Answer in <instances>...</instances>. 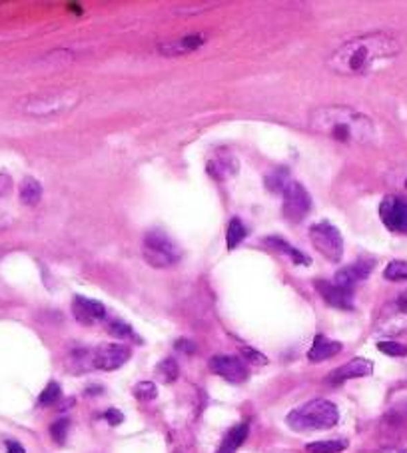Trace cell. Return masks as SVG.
Masks as SVG:
<instances>
[{"label": "cell", "mask_w": 407, "mask_h": 453, "mask_svg": "<svg viewBox=\"0 0 407 453\" xmlns=\"http://www.w3.org/2000/svg\"><path fill=\"white\" fill-rule=\"evenodd\" d=\"M401 44L388 32H372L341 44L328 60V68L339 76H359L381 60L399 55Z\"/></svg>", "instance_id": "obj_1"}, {"label": "cell", "mask_w": 407, "mask_h": 453, "mask_svg": "<svg viewBox=\"0 0 407 453\" xmlns=\"http://www.w3.org/2000/svg\"><path fill=\"white\" fill-rule=\"evenodd\" d=\"M310 130L319 136L348 146H370L377 138V130L370 116L350 106H321L310 114Z\"/></svg>", "instance_id": "obj_2"}, {"label": "cell", "mask_w": 407, "mask_h": 453, "mask_svg": "<svg viewBox=\"0 0 407 453\" xmlns=\"http://www.w3.org/2000/svg\"><path fill=\"white\" fill-rule=\"evenodd\" d=\"M266 186L283 198L282 214L290 222H301L312 210V196L300 182L292 180L285 172H274L266 178Z\"/></svg>", "instance_id": "obj_3"}, {"label": "cell", "mask_w": 407, "mask_h": 453, "mask_svg": "<svg viewBox=\"0 0 407 453\" xmlns=\"http://www.w3.org/2000/svg\"><path fill=\"white\" fill-rule=\"evenodd\" d=\"M339 421V412L336 403L328 399H312L296 407L287 416V425L296 432H312V430H330Z\"/></svg>", "instance_id": "obj_4"}, {"label": "cell", "mask_w": 407, "mask_h": 453, "mask_svg": "<svg viewBox=\"0 0 407 453\" xmlns=\"http://www.w3.org/2000/svg\"><path fill=\"white\" fill-rule=\"evenodd\" d=\"M142 256L152 268H172L182 260V248L164 232H148L142 240Z\"/></svg>", "instance_id": "obj_5"}, {"label": "cell", "mask_w": 407, "mask_h": 453, "mask_svg": "<svg viewBox=\"0 0 407 453\" xmlns=\"http://www.w3.org/2000/svg\"><path fill=\"white\" fill-rule=\"evenodd\" d=\"M310 240L319 254L330 262H339L343 258V238L336 226L328 220H321L310 228Z\"/></svg>", "instance_id": "obj_6"}, {"label": "cell", "mask_w": 407, "mask_h": 453, "mask_svg": "<svg viewBox=\"0 0 407 453\" xmlns=\"http://www.w3.org/2000/svg\"><path fill=\"white\" fill-rule=\"evenodd\" d=\"M76 102H78V96L74 92H48L40 96H30L22 104V110L32 116H50V114L70 110L72 106H76Z\"/></svg>", "instance_id": "obj_7"}, {"label": "cell", "mask_w": 407, "mask_h": 453, "mask_svg": "<svg viewBox=\"0 0 407 453\" xmlns=\"http://www.w3.org/2000/svg\"><path fill=\"white\" fill-rule=\"evenodd\" d=\"M379 218L384 226L395 234H407V198L390 194L379 204Z\"/></svg>", "instance_id": "obj_8"}, {"label": "cell", "mask_w": 407, "mask_h": 453, "mask_svg": "<svg viewBox=\"0 0 407 453\" xmlns=\"http://www.w3.org/2000/svg\"><path fill=\"white\" fill-rule=\"evenodd\" d=\"M132 351L124 344H104L98 345L92 351V363L94 369H102V372H114L118 367H122L130 360Z\"/></svg>", "instance_id": "obj_9"}, {"label": "cell", "mask_w": 407, "mask_h": 453, "mask_svg": "<svg viewBox=\"0 0 407 453\" xmlns=\"http://www.w3.org/2000/svg\"><path fill=\"white\" fill-rule=\"evenodd\" d=\"M379 324L384 327V331H401L407 327V290L397 293L388 306L381 311V320Z\"/></svg>", "instance_id": "obj_10"}, {"label": "cell", "mask_w": 407, "mask_h": 453, "mask_svg": "<svg viewBox=\"0 0 407 453\" xmlns=\"http://www.w3.org/2000/svg\"><path fill=\"white\" fill-rule=\"evenodd\" d=\"M210 369L216 376L231 381V383H242L248 380V367L236 356H214L210 360Z\"/></svg>", "instance_id": "obj_11"}, {"label": "cell", "mask_w": 407, "mask_h": 453, "mask_svg": "<svg viewBox=\"0 0 407 453\" xmlns=\"http://www.w3.org/2000/svg\"><path fill=\"white\" fill-rule=\"evenodd\" d=\"M72 314H74L76 322H80L84 326H94V324H98L106 318V308L98 300L84 298V296H74Z\"/></svg>", "instance_id": "obj_12"}, {"label": "cell", "mask_w": 407, "mask_h": 453, "mask_svg": "<svg viewBox=\"0 0 407 453\" xmlns=\"http://www.w3.org/2000/svg\"><path fill=\"white\" fill-rule=\"evenodd\" d=\"M316 290L325 300V304L337 309H354V291L352 290H346L334 282H325V280H319L316 284Z\"/></svg>", "instance_id": "obj_13"}, {"label": "cell", "mask_w": 407, "mask_h": 453, "mask_svg": "<svg viewBox=\"0 0 407 453\" xmlns=\"http://www.w3.org/2000/svg\"><path fill=\"white\" fill-rule=\"evenodd\" d=\"M372 270H373L372 260H357V262H354L352 266H346V268H341V270L336 273L334 284L341 286V288H346V290L354 291L355 284L363 282V280L372 273Z\"/></svg>", "instance_id": "obj_14"}, {"label": "cell", "mask_w": 407, "mask_h": 453, "mask_svg": "<svg viewBox=\"0 0 407 453\" xmlns=\"http://www.w3.org/2000/svg\"><path fill=\"white\" fill-rule=\"evenodd\" d=\"M206 44V37L202 35H190V37L176 38V40H168V42H162L158 46V52L166 58H178V56L190 55L198 50L200 46Z\"/></svg>", "instance_id": "obj_15"}, {"label": "cell", "mask_w": 407, "mask_h": 453, "mask_svg": "<svg viewBox=\"0 0 407 453\" xmlns=\"http://www.w3.org/2000/svg\"><path fill=\"white\" fill-rule=\"evenodd\" d=\"M373 363L370 360H363V358H355L352 362L339 365L336 372L330 374L328 381L332 383H343L348 380H355V378H366V376H372Z\"/></svg>", "instance_id": "obj_16"}, {"label": "cell", "mask_w": 407, "mask_h": 453, "mask_svg": "<svg viewBox=\"0 0 407 453\" xmlns=\"http://www.w3.org/2000/svg\"><path fill=\"white\" fill-rule=\"evenodd\" d=\"M341 351V344L339 342H334V340H328L325 336H316L314 340V345L310 347L307 351V360L314 363L325 362L330 358H334Z\"/></svg>", "instance_id": "obj_17"}, {"label": "cell", "mask_w": 407, "mask_h": 453, "mask_svg": "<svg viewBox=\"0 0 407 453\" xmlns=\"http://www.w3.org/2000/svg\"><path fill=\"white\" fill-rule=\"evenodd\" d=\"M208 174L216 180H228L238 174V160L231 154H220L208 162Z\"/></svg>", "instance_id": "obj_18"}, {"label": "cell", "mask_w": 407, "mask_h": 453, "mask_svg": "<svg viewBox=\"0 0 407 453\" xmlns=\"http://www.w3.org/2000/svg\"><path fill=\"white\" fill-rule=\"evenodd\" d=\"M249 434L248 423H240L236 427H231L228 434L224 435V441L220 443L218 452L216 453H236L240 450V445L246 441V437Z\"/></svg>", "instance_id": "obj_19"}, {"label": "cell", "mask_w": 407, "mask_h": 453, "mask_svg": "<svg viewBox=\"0 0 407 453\" xmlns=\"http://www.w3.org/2000/svg\"><path fill=\"white\" fill-rule=\"evenodd\" d=\"M386 182L395 190L397 196L407 198V162L393 166L390 172H388V176H386Z\"/></svg>", "instance_id": "obj_20"}, {"label": "cell", "mask_w": 407, "mask_h": 453, "mask_svg": "<svg viewBox=\"0 0 407 453\" xmlns=\"http://www.w3.org/2000/svg\"><path fill=\"white\" fill-rule=\"evenodd\" d=\"M264 244L266 246H269V248H274L276 252H282V254H287L296 264H310V258L305 254H301L300 250H296L294 246H290L285 240H282V238L278 236H269L264 240Z\"/></svg>", "instance_id": "obj_21"}, {"label": "cell", "mask_w": 407, "mask_h": 453, "mask_svg": "<svg viewBox=\"0 0 407 453\" xmlns=\"http://www.w3.org/2000/svg\"><path fill=\"white\" fill-rule=\"evenodd\" d=\"M42 198V186L36 178H24L20 184V200L26 206H36Z\"/></svg>", "instance_id": "obj_22"}, {"label": "cell", "mask_w": 407, "mask_h": 453, "mask_svg": "<svg viewBox=\"0 0 407 453\" xmlns=\"http://www.w3.org/2000/svg\"><path fill=\"white\" fill-rule=\"evenodd\" d=\"M246 236H248V230H246L244 222H242L240 218H231L230 224H228V232H226V244H228V250H234L236 246H240Z\"/></svg>", "instance_id": "obj_23"}, {"label": "cell", "mask_w": 407, "mask_h": 453, "mask_svg": "<svg viewBox=\"0 0 407 453\" xmlns=\"http://www.w3.org/2000/svg\"><path fill=\"white\" fill-rule=\"evenodd\" d=\"M92 367H94V363H92V351H88V349H78V351L70 354V358H68V369H70L72 374H84V372H88Z\"/></svg>", "instance_id": "obj_24"}, {"label": "cell", "mask_w": 407, "mask_h": 453, "mask_svg": "<svg viewBox=\"0 0 407 453\" xmlns=\"http://www.w3.org/2000/svg\"><path fill=\"white\" fill-rule=\"evenodd\" d=\"M348 447L346 439H323V441H314L305 445L307 453H339Z\"/></svg>", "instance_id": "obj_25"}, {"label": "cell", "mask_w": 407, "mask_h": 453, "mask_svg": "<svg viewBox=\"0 0 407 453\" xmlns=\"http://www.w3.org/2000/svg\"><path fill=\"white\" fill-rule=\"evenodd\" d=\"M156 396H158V387L152 381H140L134 385V398L140 401H152Z\"/></svg>", "instance_id": "obj_26"}, {"label": "cell", "mask_w": 407, "mask_h": 453, "mask_svg": "<svg viewBox=\"0 0 407 453\" xmlns=\"http://www.w3.org/2000/svg\"><path fill=\"white\" fill-rule=\"evenodd\" d=\"M62 396V389H60V385L56 383V381H50L46 387H44V392L40 394V398H38V403L40 405H44V407H48V405H54L58 399Z\"/></svg>", "instance_id": "obj_27"}, {"label": "cell", "mask_w": 407, "mask_h": 453, "mask_svg": "<svg viewBox=\"0 0 407 453\" xmlns=\"http://www.w3.org/2000/svg\"><path fill=\"white\" fill-rule=\"evenodd\" d=\"M386 280H391V282H401V280H407V262H401V260H395L391 262L390 266L386 268Z\"/></svg>", "instance_id": "obj_28"}, {"label": "cell", "mask_w": 407, "mask_h": 453, "mask_svg": "<svg viewBox=\"0 0 407 453\" xmlns=\"http://www.w3.org/2000/svg\"><path fill=\"white\" fill-rule=\"evenodd\" d=\"M178 374H180V369H178V363L176 360H172V358H168V360H164V362H160L158 365V376L162 380L166 381V383H170V381H176Z\"/></svg>", "instance_id": "obj_29"}, {"label": "cell", "mask_w": 407, "mask_h": 453, "mask_svg": "<svg viewBox=\"0 0 407 453\" xmlns=\"http://www.w3.org/2000/svg\"><path fill=\"white\" fill-rule=\"evenodd\" d=\"M68 427H70V421H68L66 417H62V419L54 421L53 425H50V435H53V439L56 441V443H64V441H66Z\"/></svg>", "instance_id": "obj_30"}, {"label": "cell", "mask_w": 407, "mask_h": 453, "mask_svg": "<svg viewBox=\"0 0 407 453\" xmlns=\"http://www.w3.org/2000/svg\"><path fill=\"white\" fill-rule=\"evenodd\" d=\"M377 349L384 351L386 356H391V358H404V356H407V345L397 344V342H379Z\"/></svg>", "instance_id": "obj_31"}, {"label": "cell", "mask_w": 407, "mask_h": 453, "mask_svg": "<svg viewBox=\"0 0 407 453\" xmlns=\"http://www.w3.org/2000/svg\"><path fill=\"white\" fill-rule=\"evenodd\" d=\"M108 331L116 338H134V331H132L130 324H126L122 320H112L108 324Z\"/></svg>", "instance_id": "obj_32"}, {"label": "cell", "mask_w": 407, "mask_h": 453, "mask_svg": "<svg viewBox=\"0 0 407 453\" xmlns=\"http://www.w3.org/2000/svg\"><path fill=\"white\" fill-rule=\"evenodd\" d=\"M242 354H244V358L252 363H258V365H266L267 360L260 354V351H256V349H249V347H244L242 349Z\"/></svg>", "instance_id": "obj_33"}, {"label": "cell", "mask_w": 407, "mask_h": 453, "mask_svg": "<svg viewBox=\"0 0 407 453\" xmlns=\"http://www.w3.org/2000/svg\"><path fill=\"white\" fill-rule=\"evenodd\" d=\"M104 419H106L110 425H120L124 421V416H122V412L112 407V409H108L106 414H104Z\"/></svg>", "instance_id": "obj_34"}, {"label": "cell", "mask_w": 407, "mask_h": 453, "mask_svg": "<svg viewBox=\"0 0 407 453\" xmlns=\"http://www.w3.org/2000/svg\"><path fill=\"white\" fill-rule=\"evenodd\" d=\"M6 453H26L18 441H6Z\"/></svg>", "instance_id": "obj_35"}, {"label": "cell", "mask_w": 407, "mask_h": 453, "mask_svg": "<svg viewBox=\"0 0 407 453\" xmlns=\"http://www.w3.org/2000/svg\"><path fill=\"white\" fill-rule=\"evenodd\" d=\"M178 349H184V351H194L196 347L192 342H178Z\"/></svg>", "instance_id": "obj_36"}, {"label": "cell", "mask_w": 407, "mask_h": 453, "mask_svg": "<svg viewBox=\"0 0 407 453\" xmlns=\"http://www.w3.org/2000/svg\"><path fill=\"white\" fill-rule=\"evenodd\" d=\"M401 453H407V450H406V452H401Z\"/></svg>", "instance_id": "obj_37"}]
</instances>
